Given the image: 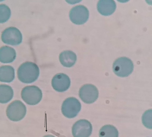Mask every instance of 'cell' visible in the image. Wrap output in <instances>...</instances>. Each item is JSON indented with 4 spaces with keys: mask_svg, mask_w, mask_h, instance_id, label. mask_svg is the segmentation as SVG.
I'll return each mask as SVG.
<instances>
[{
    "mask_svg": "<svg viewBox=\"0 0 152 137\" xmlns=\"http://www.w3.org/2000/svg\"><path fill=\"white\" fill-rule=\"evenodd\" d=\"M39 74V70L37 65L31 62L23 63L19 67L17 72L19 79L25 83L34 82L38 78Z\"/></svg>",
    "mask_w": 152,
    "mask_h": 137,
    "instance_id": "6da1fadb",
    "label": "cell"
},
{
    "mask_svg": "<svg viewBox=\"0 0 152 137\" xmlns=\"http://www.w3.org/2000/svg\"><path fill=\"white\" fill-rule=\"evenodd\" d=\"M134 65L132 61L126 57L118 58L113 64V70L115 74L121 77H127L132 72Z\"/></svg>",
    "mask_w": 152,
    "mask_h": 137,
    "instance_id": "7a4b0ae2",
    "label": "cell"
},
{
    "mask_svg": "<svg viewBox=\"0 0 152 137\" xmlns=\"http://www.w3.org/2000/svg\"><path fill=\"white\" fill-rule=\"evenodd\" d=\"M21 97L28 104L34 105L38 103L42 96V92L38 87L34 85L27 86L22 90Z\"/></svg>",
    "mask_w": 152,
    "mask_h": 137,
    "instance_id": "3957f363",
    "label": "cell"
},
{
    "mask_svg": "<svg viewBox=\"0 0 152 137\" xmlns=\"http://www.w3.org/2000/svg\"><path fill=\"white\" fill-rule=\"evenodd\" d=\"M26 108L21 101H14L8 106L6 114L8 118L13 121H18L22 120L25 116Z\"/></svg>",
    "mask_w": 152,
    "mask_h": 137,
    "instance_id": "277c9868",
    "label": "cell"
},
{
    "mask_svg": "<svg viewBox=\"0 0 152 137\" xmlns=\"http://www.w3.org/2000/svg\"><path fill=\"white\" fill-rule=\"evenodd\" d=\"M81 104L76 98L69 97L63 102L61 110L63 115L66 117L73 118L76 117L81 109Z\"/></svg>",
    "mask_w": 152,
    "mask_h": 137,
    "instance_id": "5b68a950",
    "label": "cell"
},
{
    "mask_svg": "<svg viewBox=\"0 0 152 137\" xmlns=\"http://www.w3.org/2000/svg\"><path fill=\"white\" fill-rule=\"evenodd\" d=\"M89 12L88 9L82 5H78L73 7L70 10L69 17L74 24L81 25L88 20Z\"/></svg>",
    "mask_w": 152,
    "mask_h": 137,
    "instance_id": "8992f818",
    "label": "cell"
},
{
    "mask_svg": "<svg viewBox=\"0 0 152 137\" xmlns=\"http://www.w3.org/2000/svg\"><path fill=\"white\" fill-rule=\"evenodd\" d=\"M92 127L90 122L81 119L76 122L72 128L74 137H89L92 133Z\"/></svg>",
    "mask_w": 152,
    "mask_h": 137,
    "instance_id": "52a82bcc",
    "label": "cell"
},
{
    "mask_svg": "<svg viewBox=\"0 0 152 137\" xmlns=\"http://www.w3.org/2000/svg\"><path fill=\"white\" fill-rule=\"evenodd\" d=\"M79 95L81 100L85 103L91 104L94 102L99 96V92L94 85L86 84L80 89Z\"/></svg>",
    "mask_w": 152,
    "mask_h": 137,
    "instance_id": "ba28073f",
    "label": "cell"
},
{
    "mask_svg": "<svg viewBox=\"0 0 152 137\" xmlns=\"http://www.w3.org/2000/svg\"><path fill=\"white\" fill-rule=\"evenodd\" d=\"M1 38L3 42L5 44L16 45L22 42V36L18 29L12 27L6 29L3 32Z\"/></svg>",
    "mask_w": 152,
    "mask_h": 137,
    "instance_id": "9c48e42d",
    "label": "cell"
},
{
    "mask_svg": "<svg viewBox=\"0 0 152 137\" xmlns=\"http://www.w3.org/2000/svg\"><path fill=\"white\" fill-rule=\"evenodd\" d=\"M71 81L69 77L64 73L56 74L53 77L51 82L53 88L56 91L62 92L69 87Z\"/></svg>",
    "mask_w": 152,
    "mask_h": 137,
    "instance_id": "30bf717a",
    "label": "cell"
},
{
    "mask_svg": "<svg viewBox=\"0 0 152 137\" xmlns=\"http://www.w3.org/2000/svg\"><path fill=\"white\" fill-rule=\"evenodd\" d=\"M116 4L113 0H99L97 4L98 12L102 15L107 16L113 14L116 9Z\"/></svg>",
    "mask_w": 152,
    "mask_h": 137,
    "instance_id": "8fae6325",
    "label": "cell"
},
{
    "mask_svg": "<svg viewBox=\"0 0 152 137\" xmlns=\"http://www.w3.org/2000/svg\"><path fill=\"white\" fill-rule=\"evenodd\" d=\"M59 61L64 67H70L76 63L77 57L76 54L70 50H66L61 52L59 56Z\"/></svg>",
    "mask_w": 152,
    "mask_h": 137,
    "instance_id": "7c38bea8",
    "label": "cell"
},
{
    "mask_svg": "<svg viewBox=\"0 0 152 137\" xmlns=\"http://www.w3.org/2000/svg\"><path fill=\"white\" fill-rule=\"evenodd\" d=\"M16 53L15 50L11 47L5 46L0 48V61L3 63L12 62L15 59Z\"/></svg>",
    "mask_w": 152,
    "mask_h": 137,
    "instance_id": "4fadbf2b",
    "label": "cell"
},
{
    "mask_svg": "<svg viewBox=\"0 0 152 137\" xmlns=\"http://www.w3.org/2000/svg\"><path fill=\"white\" fill-rule=\"evenodd\" d=\"M14 68L9 66H4L0 67V81L9 83L12 81L15 78Z\"/></svg>",
    "mask_w": 152,
    "mask_h": 137,
    "instance_id": "5bb4252c",
    "label": "cell"
},
{
    "mask_svg": "<svg viewBox=\"0 0 152 137\" xmlns=\"http://www.w3.org/2000/svg\"><path fill=\"white\" fill-rule=\"evenodd\" d=\"M13 96V91L10 86L5 85H0V103H4L9 102Z\"/></svg>",
    "mask_w": 152,
    "mask_h": 137,
    "instance_id": "9a60e30c",
    "label": "cell"
},
{
    "mask_svg": "<svg viewBox=\"0 0 152 137\" xmlns=\"http://www.w3.org/2000/svg\"><path fill=\"white\" fill-rule=\"evenodd\" d=\"M99 137H118V132L117 129L111 125H106L103 126L99 132Z\"/></svg>",
    "mask_w": 152,
    "mask_h": 137,
    "instance_id": "2e32d148",
    "label": "cell"
},
{
    "mask_svg": "<svg viewBox=\"0 0 152 137\" xmlns=\"http://www.w3.org/2000/svg\"><path fill=\"white\" fill-rule=\"evenodd\" d=\"M11 15V10L7 5L0 4V23L6 22L10 18Z\"/></svg>",
    "mask_w": 152,
    "mask_h": 137,
    "instance_id": "e0dca14e",
    "label": "cell"
},
{
    "mask_svg": "<svg viewBox=\"0 0 152 137\" xmlns=\"http://www.w3.org/2000/svg\"><path fill=\"white\" fill-rule=\"evenodd\" d=\"M142 121L143 125L147 128L151 129L152 124V110L146 111L143 114Z\"/></svg>",
    "mask_w": 152,
    "mask_h": 137,
    "instance_id": "ac0fdd59",
    "label": "cell"
},
{
    "mask_svg": "<svg viewBox=\"0 0 152 137\" xmlns=\"http://www.w3.org/2000/svg\"><path fill=\"white\" fill-rule=\"evenodd\" d=\"M43 137H55L53 135H45Z\"/></svg>",
    "mask_w": 152,
    "mask_h": 137,
    "instance_id": "d6986e66",
    "label": "cell"
}]
</instances>
